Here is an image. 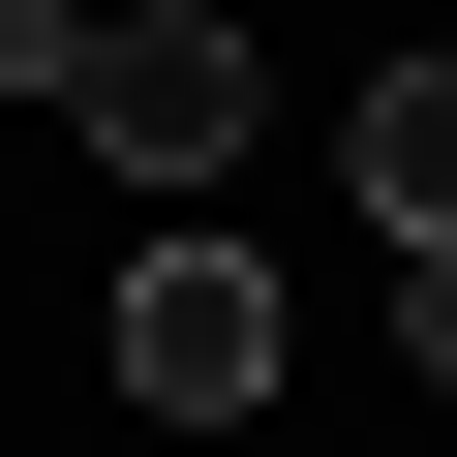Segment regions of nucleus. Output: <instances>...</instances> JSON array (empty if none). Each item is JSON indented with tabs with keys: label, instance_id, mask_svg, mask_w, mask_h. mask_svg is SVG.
Segmentation results:
<instances>
[{
	"label": "nucleus",
	"instance_id": "f257e3e1",
	"mask_svg": "<svg viewBox=\"0 0 457 457\" xmlns=\"http://www.w3.org/2000/svg\"><path fill=\"white\" fill-rule=\"evenodd\" d=\"M122 183H213L245 153V31H213V0H153V31H92V92H62Z\"/></svg>",
	"mask_w": 457,
	"mask_h": 457
},
{
	"label": "nucleus",
	"instance_id": "f03ea898",
	"mask_svg": "<svg viewBox=\"0 0 457 457\" xmlns=\"http://www.w3.org/2000/svg\"><path fill=\"white\" fill-rule=\"evenodd\" d=\"M122 396H153V427H245V396H275V275H245V245H153V275H122Z\"/></svg>",
	"mask_w": 457,
	"mask_h": 457
},
{
	"label": "nucleus",
	"instance_id": "7ed1b4c3",
	"mask_svg": "<svg viewBox=\"0 0 457 457\" xmlns=\"http://www.w3.org/2000/svg\"><path fill=\"white\" fill-rule=\"evenodd\" d=\"M366 213H396V245H457V62H396V92H366Z\"/></svg>",
	"mask_w": 457,
	"mask_h": 457
},
{
	"label": "nucleus",
	"instance_id": "20e7f679",
	"mask_svg": "<svg viewBox=\"0 0 457 457\" xmlns=\"http://www.w3.org/2000/svg\"><path fill=\"white\" fill-rule=\"evenodd\" d=\"M0 92H92V0H0Z\"/></svg>",
	"mask_w": 457,
	"mask_h": 457
},
{
	"label": "nucleus",
	"instance_id": "39448f33",
	"mask_svg": "<svg viewBox=\"0 0 457 457\" xmlns=\"http://www.w3.org/2000/svg\"><path fill=\"white\" fill-rule=\"evenodd\" d=\"M396 366H427V396H457V245H396Z\"/></svg>",
	"mask_w": 457,
	"mask_h": 457
}]
</instances>
